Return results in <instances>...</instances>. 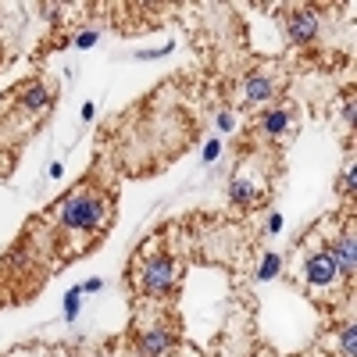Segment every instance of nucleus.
I'll list each match as a JSON object with an SVG mask.
<instances>
[{"instance_id": "nucleus-1", "label": "nucleus", "mask_w": 357, "mask_h": 357, "mask_svg": "<svg viewBox=\"0 0 357 357\" xmlns=\"http://www.w3.org/2000/svg\"><path fill=\"white\" fill-rule=\"evenodd\" d=\"M114 211H118V186L97 183V175L75 183L40 218V225L50 232V247H54L57 264H65V261L86 254L89 247H97L114 222Z\"/></svg>"}, {"instance_id": "nucleus-2", "label": "nucleus", "mask_w": 357, "mask_h": 357, "mask_svg": "<svg viewBox=\"0 0 357 357\" xmlns=\"http://www.w3.org/2000/svg\"><path fill=\"white\" fill-rule=\"evenodd\" d=\"M183 268V254L172 247V240H165V232L151 236L129 261V286L136 304H175Z\"/></svg>"}, {"instance_id": "nucleus-3", "label": "nucleus", "mask_w": 357, "mask_h": 357, "mask_svg": "<svg viewBox=\"0 0 357 357\" xmlns=\"http://www.w3.org/2000/svg\"><path fill=\"white\" fill-rule=\"evenodd\" d=\"M311 236H314V243H311V240H301V247H296V254H293V272H289V275H293V282L301 286L318 307H340L343 296L350 293V286L343 282L333 254L325 250V240H321L318 225H314Z\"/></svg>"}, {"instance_id": "nucleus-4", "label": "nucleus", "mask_w": 357, "mask_h": 357, "mask_svg": "<svg viewBox=\"0 0 357 357\" xmlns=\"http://www.w3.org/2000/svg\"><path fill=\"white\" fill-rule=\"evenodd\" d=\"M136 321L129 329L132 357H175L183 343L175 304H136Z\"/></svg>"}, {"instance_id": "nucleus-5", "label": "nucleus", "mask_w": 357, "mask_h": 357, "mask_svg": "<svg viewBox=\"0 0 357 357\" xmlns=\"http://www.w3.org/2000/svg\"><path fill=\"white\" fill-rule=\"evenodd\" d=\"M279 158V154H264V151H254L247 158H240V165H236V175L229 178V204L240 207V211H257V207L272 197L275 190V178L279 172L268 168V161Z\"/></svg>"}, {"instance_id": "nucleus-6", "label": "nucleus", "mask_w": 357, "mask_h": 357, "mask_svg": "<svg viewBox=\"0 0 357 357\" xmlns=\"http://www.w3.org/2000/svg\"><path fill=\"white\" fill-rule=\"evenodd\" d=\"M254 139H257V151L261 146H272V154H279L282 146H289L301 132V111L289 97H279L272 104H264L257 114H254V126H250Z\"/></svg>"}, {"instance_id": "nucleus-7", "label": "nucleus", "mask_w": 357, "mask_h": 357, "mask_svg": "<svg viewBox=\"0 0 357 357\" xmlns=\"http://www.w3.org/2000/svg\"><path fill=\"white\" fill-rule=\"evenodd\" d=\"M286 89V65L282 61H257L250 72H243L240 79V107H254L261 111L264 104H272L282 97Z\"/></svg>"}, {"instance_id": "nucleus-8", "label": "nucleus", "mask_w": 357, "mask_h": 357, "mask_svg": "<svg viewBox=\"0 0 357 357\" xmlns=\"http://www.w3.org/2000/svg\"><path fill=\"white\" fill-rule=\"evenodd\" d=\"M54 100H57V89L47 79L36 75V79L18 82L8 93V114H18L25 122V129H29V122H40V118L54 107ZM29 132H33V129H29Z\"/></svg>"}, {"instance_id": "nucleus-9", "label": "nucleus", "mask_w": 357, "mask_h": 357, "mask_svg": "<svg viewBox=\"0 0 357 357\" xmlns=\"http://www.w3.org/2000/svg\"><path fill=\"white\" fill-rule=\"evenodd\" d=\"M279 22H282V33H286V40L293 47H311L314 36H318V29H321V15L311 4H289V8H282Z\"/></svg>"}, {"instance_id": "nucleus-10", "label": "nucleus", "mask_w": 357, "mask_h": 357, "mask_svg": "<svg viewBox=\"0 0 357 357\" xmlns=\"http://www.w3.org/2000/svg\"><path fill=\"white\" fill-rule=\"evenodd\" d=\"M333 126L336 132H343L350 139V129H354V89L347 86V93L336 100V118H333Z\"/></svg>"}, {"instance_id": "nucleus-11", "label": "nucleus", "mask_w": 357, "mask_h": 357, "mask_svg": "<svg viewBox=\"0 0 357 357\" xmlns=\"http://www.w3.org/2000/svg\"><path fill=\"white\" fill-rule=\"evenodd\" d=\"M357 354V329H354V318L336 325V354L333 357H354Z\"/></svg>"}, {"instance_id": "nucleus-12", "label": "nucleus", "mask_w": 357, "mask_h": 357, "mask_svg": "<svg viewBox=\"0 0 357 357\" xmlns=\"http://www.w3.org/2000/svg\"><path fill=\"white\" fill-rule=\"evenodd\" d=\"M336 193L347 200V207H350V200H354V161H347V168L340 172V178H336Z\"/></svg>"}, {"instance_id": "nucleus-13", "label": "nucleus", "mask_w": 357, "mask_h": 357, "mask_svg": "<svg viewBox=\"0 0 357 357\" xmlns=\"http://www.w3.org/2000/svg\"><path fill=\"white\" fill-rule=\"evenodd\" d=\"M0 158H4V154H0ZM0 175H8V168H4V165H0Z\"/></svg>"}, {"instance_id": "nucleus-14", "label": "nucleus", "mask_w": 357, "mask_h": 357, "mask_svg": "<svg viewBox=\"0 0 357 357\" xmlns=\"http://www.w3.org/2000/svg\"><path fill=\"white\" fill-rule=\"evenodd\" d=\"M0 57H4V43H0Z\"/></svg>"}]
</instances>
